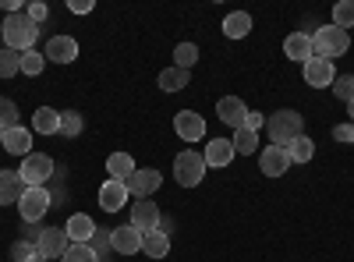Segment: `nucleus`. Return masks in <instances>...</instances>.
Wrapping results in <instances>:
<instances>
[{
  "mask_svg": "<svg viewBox=\"0 0 354 262\" xmlns=\"http://www.w3.org/2000/svg\"><path fill=\"white\" fill-rule=\"evenodd\" d=\"M88 245H93V252L103 259V255H106V248H110V234H106V230H96V234H93V241H88Z\"/></svg>",
  "mask_w": 354,
  "mask_h": 262,
  "instance_id": "nucleus-38",
  "label": "nucleus"
},
{
  "mask_svg": "<svg viewBox=\"0 0 354 262\" xmlns=\"http://www.w3.org/2000/svg\"><path fill=\"white\" fill-rule=\"evenodd\" d=\"M174 178L181 188H198L205 181V156L195 149H185L174 156Z\"/></svg>",
  "mask_w": 354,
  "mask_h": 262,
  "instance_id": "nucleus-4",
  "label": "nucleus"
},
{
  "mask_svg": "<svg viewBox=\"0 0 354 262\" xmlns=\"http://www.w3.org/2000/svg\"><path fill=\"white\" fill-rule=\"evenodd\" d=\"M43 68H46V57H43L39 50H25V53H21V75L39 78V75H43Z\"/></svg>",
  "mask_w": 354,
  "mask_h": 262,
  "instance_id": "nucleus-29",
  "label": "nucleus"
},
{
  "mask_svg": "<svg viewBox=\"0 0 354 262\" xmlns=\"http://www.w3.org/2000/svg\"><path fill=\"white\" fill-rule=\"evenodd\" d=\"M245 128H248V131H262V113L248 110V118H245Z\"/></svg>",
  "mask_w": 354,
  "mask_h": 262,
  "instance_id": "nucleus-42",
  "label": "nucleus"
},
{
  "mask_svg": "<svg viewBox=\"0 0 354 262\" xmlns=\"http://www.w3.org/2000/svg\"><path fill=\"white\" fill-rule=\"evenodd\" d=\"M100 262H110V259H100Z\"/></svg>",
  "mask_w": 354,
  "mask_h": 262,
  "instance_id": "nucleus-47",
  "label": "nucleus"
},
{
  "mask_svg": "<svg viewBox=\"0 0 354 262\" xmlns=\"http://www.w3.org/2000/svg\"><path fill=\"white\" fill-rule=\"evenodd\" d=\"M36 248H39V255H43L46 262H50V259H64V252L71 248L68 230H64V227H43V230H39Z\"/></svg>",
  "mask_w": 354,
  "mask_h": 262,
  "instance_id": "nucleus-7",
  "label": "nucleus"
},
{
  "mask_svg": "<svg viewBox=\"0 0 354 262\" xmlns=\"http://www.w3.org/2000/svg\"><path fill=\"white\" fill-rule=\"evenodd\" d=\"M32 128L39 135H61V110H53V106H39L32 113Z\"/></svg>",
  "mask_w": 354,
  "mask_h": 262,
  "instance_id": "nucleus-22",
  "label": "nucleus"
},
{
  "mask_svg": "<svg viewBox=\"0 0 354 262\" xmlns=\"http://www.w3.org/2000/svg\"><path fill=\"white\" fill-rule=\"evenodd\" d=\"M156 230L170 238V234H174V216H160V227H156Z\"/></svg>",
  "mask_w": 354,
  "mask_h": 262,
  "instance_id": "nucleus-43",
  "label": "nucleus"
},
{
  "mask_svg": "<svg viewBox=\"0 0 354 262\" xmlns=\"http://www.w3.org/2000/svg\"><path fill=\"white\" fill-rule=\"evenodd\" d=\"M68 11H75V15H88V11H93V0H71Z\"/></svg>",
  "mask_w": 354,
  "mask_h": 262,
  "instance_id": "nucleus-41",
  "label": "nucleus"
},
{
  "mask_svg": "<svg viewBox=\"0 0 354 262\" xmlns=\"http://www.w3.org/2000/svg\"><path fill=\"white\" fill-rule=\"evenodd\" d=\"M287 153H290V163H308L315 156V142L308 135H298V138L287 145Z\"/></svg>",
  "mask_w": 354,
  "mask_h": 262,
  "instance_id": "nucleus-27",
  "label": "nucleus"
},
{
  "mask_svg": "<svg viewBox=\"0 0 354 262\" xmlns=\"http://www.w3.org/2000/svg\"><path fill=\"white\" fill-rule=\"evenodd\" d=\"M135 170H138V167H135V160H131L128 153H113V156L106 160V174H110L113 181H124V185H128V178H131Z\"/></svg>",
  "mask_w": 354,
  "mask_h": 262,
  "instance_id": "nucleus-24",
  "label": "nucleus"
},
{
  "mask_svg": "<svg viewBox=\"0 0 354 262\" xmlns=\"http://www.w3.org/2000/svg\"><path fill=\"white\" fill-rule=\"evenodd\" d=\"M0 145H4V149L11 153V156H28V153H32V131H28V128H8L4 131V142H0Z\"/></svg>",
  "mask_w": 354,
  "mask_h": 262,
  "instance_id": "nucleus-19",
  "label": "nucleus"
},
{
  "mask_svg": "<svg viewBox=\"0 0 354 262\" xmlns=\"http://www.w3.org/2000/svg\"><path fill=\"white\" fill-rule=\"evenodd\" d=\"M21 75V53L18 50H0V78H15Z\"/></svg>",
  "mask_w": 354,
  "mask_h": 262,
  "instance_id": "nucleus-30",
  "label": "nucleus"
},
{
  "mask_svg": "<svg viewBox=\"0 0 354 262\" xmlns=\"http://www.w3.org/2000/svg\"><path fill=\"white\" fill-rule=\"evenodd\" d=\"M25 15L39 25V21H46V18H50V8H46V4H28V11H25Z\"/></svg>",
  "mask_w": 354,
  "mask_h": 262,
  "instance_id": "nucleus-40",
  "label": "nucleus"
},
{
  "mask_svg": "<svg viewBox=\"0 0 354 262\" xmlns=\"http://www.w3.org/2000/svg\"><path fill=\"white\" fill-rule=\"evenodd\" d=\"M25 195V181L18 170H0V206H11V202H21Z\"/></svg>",
  "mask_w": 354,
  "mask_h": 262,
  "instance_id": "nucleus-20",
  "label": "nucleus"
},
{
  "mask_svg": "<svg viewBox=\"0 0 354 262\" xmlns=\"http://www.w3.org/2000/svg\"><path fill=\"white\" fill-rule=\"evenodd\" d=\"M160 185H163V174L153 167H138L128 178V191L135 198H153V191H160Z\"/></svg>",
  "mask_w": 354,
  "mask_h": 262,
  "instance_id": "nucleus-8",
  "label": "nucleus"
},
{
  "mask_svg": "<svg viewBox=\"0 0 354 262\" xmlns=\"http://www.w3.org/2000/svg\"><path fill=\"white\" fill-rule=\"evenodd\" d=\"M283 53L290 57V61H301V64L312 61V57H315V53H312V36H308V32H290V36L283 39Z\"/></svg>",
  "mask_w": 354,
  "mask_h": 262,
  "instance_id": "nucleus-21",
  "label": "nucleus"
},
{
  "mask_svg": "<svg viewBox=\"0 0 354 262\" xmlns=\"http://www.w3.org/2000/svg\"><path fill=\"white\" fill-rule=\"evenodd\" d=\"M82 128H85V121H82L78 110H64V113H61V135H64V138H78Z\"/></svg>",
  "mask_w": 354,
  "mask_h": 262,
  "instance_id": "nucleus-31",
  "label": "nucleus"
},
{
  "mask_svg": "<svg viewBox=\"0 0 354 262\" xmlns=\"http://www.w3.org/2000/svg\"><path fill=\"white\" fill-rule=\"evenodd\" d=\"M50 206H53V198H50L46 188H25V195L18 202V213H21L25 223H39L50 213Z\"/></svg>",
  "mask_w": 354,
  "mask_h": 262,
  "instance_id": "nucleus-6",
  "label": "nucleus"
},
{
  "mask_svg": "<svg viewBox=\"0 0 354 262\" xmlns=\"http://www.w3.org/2000/svg\"><path fill=\"white\" fill-rule=\"evenodd\" d=\"M174 131H177V138H185V142H202L205 138V118L195 113V110H181L174 118Z\"/></svg>",
  "mask_w": 354,
  "mask_h": 262,
  "instance_id": "nucleus-9",
  "label": "nucleus"
},
{
  "mask_svg": "<svg viewBox=\"0 0 354 262\" xmlns=\"http://www.w3.org/2000/svg\"><path fill=\"white\" fill-rule=\"evenodd\" d=\"M0 142H4V128H0Z\"/></svg>",
  "mask_w": 354,
  "mask_h": 262,
  "instance_id": "nucleus-46",
  "label": "nucleus"
},
{
  "mask_svg": "<svg viewBox=\"0 0 354 262\" xmlns=\"http://www.w3.org/2000/svg\"><path fill=\"white\" fill-rule=\"evenodd\" d=\"M347 46H351V36L337 25H319L312 32V53L322 57V61H337V57L347 53Z\"/></svg>",
  "mask_w": 354,
  "mask_h": 262,
  "instance_id": "nucleus-3",
  "label": "nucleus"
},
{
  "mask_svg": "<svg viewBox=\"0 0 354 262\" xmlns=\"http://www.w3.org/2000/svg\"><path fill=\"white\" fill-rule=\"evenodd\" d=\"M234 153H238V156H252L255 149H259V131H248V128H238V131H234Z\"/></svg>",
  "mask_w": 354,
  "mask_h": 262,
  "instance_id": "nucleus-28",
  "label": "nucleus"
},
{
  "mask_svg": "<svg viewBox=\"0 0 354 262\" xmlns=\"http://www.w3.org/2000/svg\"><path fill=\"white\" fill-rule=\"evenodd\" d=\"M333 78H337L333 61H322V57H312V61H305V82L312 85V89H330Z\"/></svg>",
  "mask_w": 354,
  "mask_h": 262,
  "instance_id": "nucleus-16",
  "label": "nucleus"
},
{
  "mask_svg": "<svg viewBox=\"0 0 354 262\" xmlns=\"http://www.w3.org/2000/svg\"><path fill=\"white\" fill-rule=\"evenodd\" d=\"M333 25L337 28H354V0H340V4L333 8Z\"/></svg>",
  "mask_w": 354,
  "mask_h": 262,
  "instance_id": "nucleus-33",
  "label": "nucleus"
},
{
  "mask_svg": "<svg viewBox=\"0 0 354 262\" xmlns=\"http://www.w3.org/2000/svg\"><path fill=\"white\" fill-rule=\"evenodd\" d=\"M198 61V46L195 43H177V50H174V68H192Z\"/></svg>",
  "mask_w": 354,
  "mask_h": 262,
  "instance_id": "nucleus-32",
  "label": "nucleus"
},
{
  "mask_svg": "<svg viewBox=\"0 0 354 262\" xmlns=\"http://www.w3.org/2000/svg\"><path fill=\"white\" fill-rule=\"evenodd\" d=\"M266 135H270V142L273 145H287L298 138V135H305V118L298 110H277L270 121H266Z\"/></svg>",
  "mask_w": 354,
  "mask_h": 262,
  "instance_id": "nucleus-2",
  "label": "nucleus"
},
{
  "mask_svg": "<svg viewBox=\"0 0 354 262\" xmlns=\"http://www.w3.org/2000/svg\"><path fill=\"white\" fill-rule=\"evenodd\" d=\"M0 36H4V46L8 50H36V39H39V25L28 18V15H8L4 25H0Z\"/></svg>",
  "mask_w": 354,
  "mask_h": 262,
  "instance_id": "nucleus-1",
  "label": "nucleus"
},
{
  "mask_svg": "<svg viewBox=\"0 0 354 262\" xmlns=\"http://www.w3.org/2000/svg\"><path fill=\"white\" fill-rule=\"evenodd\" d=\"M259 170L266 174V178H280V174L290 170V153L283 149V145H266L262 156H259Z\"/></svg>",
  "mask_w": 354,
  "mask_h": 262,
  "instance_id": "nucleus-10",
  "label": "nucleus"
},
{
  "mask_svg": "<svg viewBox=\"0 0 354 262\" xmlns=\"http://www.w3.org/2000/svg\"><path fill=\"white\" fill-rule=\"evenodd\" d=\"M160 89L163 93H181V89H188V82H192V75L185 71V68H167V71H160Z\"/></svg>",
  "mask_w": 354,
  "mask_h": 262,
  "instance_id": "nucleus-25",
  "label": "nucleus"
},
{
  "mask_svg": "<svg viewBox=\"0 0 354 262\" xmlns=\"http://www.w3.org/2000/svg\"><path fill=\"white\" fill-rule=\"evenodd\" d=\"M43 57H46V64H50V61H53V64H71V61H78V43H75L71 36H53V39L46 43Z\"/></svg>",
  "mask_w": 354,
  "mask_h": 262,
  "instance_id": "nucleus-15",
  "label": "nucleus"
},
{
  "mask_svg": "<svg viewBox=\"0 0 354 262\" xmlns=\"http://www.w3.org/2000/svg\"><path fill=\"white\" fill-rule=\"evenodd\" d=\"M28 262H46V259H43V255H39V252H36V255H32V259H28Z\"/></svg>",
  "mask_w": 354,
  "mask_h": 262,
  "instance_id": "nucleus-44",
  "label": "nucleus"
},
{
  "mask_svg": "<svg viewBox=\"0 0 354 262\" xmlns=\"http://www.w3.org/2000/svg\"><path fill=\"white\" fill-rule=\"evenodd\" d=\"M202 156H205V167H230L238 153H234V142L230 138H209Z\"/></svg>",
  "mask_w": 354,
  "mask_h": 262,
  "instance_id": "nucleus-17",
  "label": "nucleus"
},
{
  "mask_svg": "<svg viewBox=\"0 0 354 262\" xmlns=\"http://www.w3.org/2000/svg\"><path fill=\"white\" fill-rule=\"evenodd\" d=\"M160 206L153 198H135V206H131V227H138L142 234H149V230L160 227Z\"/></svg>",
  "mask_w": 354,
  "mask_h": 262,
  "instance_id": "nucleus-11",
  "label": "nucleus"
},
{
  "mask_svg": "<svg viewBox=\"0 0 354 262\" xmlns=\"http://www.w3.org/2000/svg\"><path fill=\"white\" fill-rule=\"evenodd\" d=\"M333 138L344 142V145H351V142H354V124H337V128H333Z\"/></svg>",
  "mask_w": 354,
  "mask_h": 262,
  "instance_id": "nucleus-39",
  "label": "nucleus"
},
{
  "mask_svg": "<svg viewBox=\"0 0 354 262\" xmlns=\"http://www.w3.org/2000/svg\"><path fill=\"white\" fill-rule=\"evenodd\" d=\"M347 106H351V124H354V100H351V103H347Z\"/></svg>",
  "mask_w": 354,
  "mask_h": 262,
  "instance_id": "nucleus-45",
  "label": "nucleus"
},
{
  "mask_svg": "<svg viewBox=\"0 0 354 262\" xmlns=\"http://www.w3.org/2000/svg\"><path fill=\"white\" fill-rule=\"evenodd\" d=\"M142 252L149 259H163L170 252V238L160 234V230H149V234H142Z\"/></svg>",
  "mask_w": 354,
  "mask_h": 262,
  "instance_id": "nucleus-26",
  "label": "nucleus"
},
{
  "mask_svg": "<svg viewBox=\"0 0 354 262\" xmlns=\"http://www.w3.org/2000/svg\"><path fill=\"white\" fill-rule=\"evenodd\" d=\"M110 248L117 252V255H135V252H142V230L138 227H113L110 230Z\"/></svg>",
  "mask_w": 354,
  "mask_h": 262,
  "instance_id": "nucleus-13",
  "label": "nucleus"
},
{
  "mask_svg": "<svg viewBox=\"0 0 354 262\" xmlns=\"http://www.w3.org/2000/svg\"><path fill=\"white\" fill-rule=\"evenodd\" d=\"M0 128H18V103L8 96H0Z\"/></svg>",
  "mask_w": 354,
  "mask_h": 262,
  "instance_id": "nucleus-34",
  "label": "nucleus"
},
{
  "mask_svg": "<svg viewBox=\"0 0 354 262\" xmlns=\"http://www.w3.org/2000/svg\"><path fill=\"white\" fill-rule=\"evenodd\" d=\"M64 230H68V241L71 245H88L93 241V234H96V223H93V216H85V213H75L68 223H64Z\"/></svg>",
  "mask_w": 354,
  "mask_h": 262,
  "instance_id": "nucleus-18",
  "label": "nucleus"
},
{
  "mask_svg": "<svg viewBox=\"0 0 354 262\" xmlns=\"http://www.w3.org/2000/svg\"><path fill=\"white\" fill-rule=\"evenodd\" d=\"M248 32H252V15H248V11H234V15L223 18V36H230V39H245Z\"/></svg>",
  "mask_w": 354,
  "mask_h": 262,
  "instance_id": "nucleus-23",
  "label": "nucleus"
},
{
  "mask_svg": "<svg viewBox=\"0 0 354 262\" xmlns=\"http://www.w3.org/2000/svg\"><path fill=\"white\" fill-rule=\"evenodd\" d=\"M36 252H39L36 241H15V245H11V259H15V262H28Z\"/></svg>",
  "mask_w": 354,
  "mask_h": 262,
  "instance_id": "nucleus-37",
  "label": "nucleus"
},
{
  "mask_svg": "<svg viewBox=\"0 0 354 262\" xmlns=\"http://www.w3.org/2000/svg\"><path fill=\"white\" fill-rule=\"evenodd\" d=\"M128 198H131V191H128L124 181L106 178V185L100 188V206H103V213H121V209L128 206Z\"/></svg>",
  "mask_w": 354,
  "mask_h": 262,
  "instance_id": "nucleus-12",
  "label": "nucleus"
},
{
  "mask_svg": "<svg viewBox=\"0 0 354 262\" xmlns=\"http://www.w3.org/2000/svg\"><path fill=\"white\" fill-rule=\"evenodd\" d=\"M18 174H21L25 188H46V181L57 174V163H53V156H46V153H28V156L21 160Z\"/></svg>",
  "mask_w": 354,
  "mask_h": 262,
  "instance_id": "nucleus-5",
  "label": "nucleus"
},
{
  "mask_svg": "<svg viewBox=\"0 0 354 262\" xmlns=\"http://www.w3.org/2000/svg\"><path fill=\"white\" fill-rule=\"evenodd\" d=\"M330 89H333V96H337V100L351 103V100H354V75H337Z\"/></svg>",
  "mask_w": 354,
  "mask_h": 262,
  "instance_id": "nucleus-35",
  "label": "nucleus"
},
{
  "mask_svg": "<svg viewBox=\"0 0 354 262\" xmlns=\"http://www.w3.org/2000/svg\"><path fill=\"white\" fill-rule=\"evenodd\" d=\"M61 262H100V255L93 252V245H71Z\"/></svg>",
  "mask_w": 354,
  "mask_h": 262,
  "instance_id": "nucleus-36",
  "label": "nucleus"
},
{
  "mask_svg": "<svg viewBox=\"0 0 354 262\" xmlns=\"http://www.w3.org/2000/svg\"><path fill=\"white\" fill-rule=\"evenodd\" d=\"M216 118L227 124V128H245V118H248V106H245V100H238V96H223L220 103H216Z\"/></svg>",
  "mask_w": 354,
  "mask_h": 262,
  "instance_id": "nucleus-14",
  "label": "nucleus"
}]
</instances>
